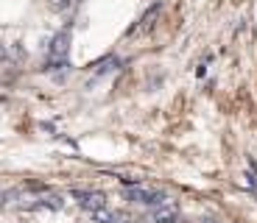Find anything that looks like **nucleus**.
Masks as SVG:
<instances>
[{"label": "nucleus", "instance_id": "f257e3e1", "mask_svg": "<svg viewBox=\"0 0 257 223\" xmlns=\"http://www.w3.org/2000/svg\"><path fill=\"white\" fill-rule=\"evenodd\" d=\"M73 198L78 201V206L87 212H95L101 209V206H106V198H103V192H92V190H73L70 192Z\"/></svg>", "mask_w": 257, "mask_h": 223}, {"label": "nucleus", "instance_id": "f03ea898", "mask_svg": "<svg viewBox=\"0 0 257 223\" xmlns=\"http://www.w3.org/2000/svg\"><path fill=\"white\" fill-rule=\"evenodd\" d=\"M67 51H70V34H67V31H59L56 37L51 39L48 59H67Z\"/></svg>", "mask_w": 257, "mask_h": 223}, {"label": "nucleus", "instance_id": "7ed1b4c3", "mask_svg": "<svg viewBox=\"0 0 257 223\" xmlns=\"http://www.w3.org/2000/svg\"><path fill=\"white\" fill-rule=\"evenodd\" d=\"M151 217H154V223H174L176 220V206L171 204V201H168V204H160Z\"/></svg>", "mask_w": 257, "mask_h": 223}, {"label": "nucleus", "instance_id": "20e7f679", "mask_svg": "<svg viewBox=\"0 0 257 223\" xmlns=\"http://www.w3.org/2000/svg\"><path fill=\"white\" fill-rule=\"evenodd\" d=\"M90 215H92V220H95V223H117V212L106 209V206H101V209L90 212Z\"/></svg>", "mask_w": 257, "mask_h": 223}, {"label": "nucleus", "instance_id": "39448f33", "mask_svg": "<svg viewBox=\"0 0 257 223\" xmlns=\"http://www.w3.org/2000/svg\"><path fill=\"white\" fill-rule=\"evenodd\" d=\"M37 206H42V209H62V198H56V195H45V198H39V204Z\"/></svg>", "mask_w": 257, "mask_h": 223}, {"label": "nucleus", "instance_id": "423d86ee", "mask_svg": "<svg viewBox=\"0 0 257 223\" xmlns=\"http://www.w3.org/2000/svg\"><path fill=\"white\" fill-rule=\"evenodd\" d=\"M157 14H160V6H151V9H148V12L143 14V20H140L143 28H151V26H154V17H157Z\"/></svg>", "mask_w": 257, "mask_h": 223}, {"label": "nucleus", "instance_id": "0eeeda50", "mask_svg": "<svg viewBox=\"0 0 257 223\" xmlns=\"http://www.w3.org/2000/svg\"><path fill=\"white\" fill-rule=\"evenodd\" d=\"M9 59H12V53H9V45L0 42V62H9Z\"/></svg>", "mask_w": 257, "mask_h": 223}, {"label": "nucleus", "instance_id": "6e6552de", "mask_svg": "<svg viewBox=\"0 0 257 223\" xmlns=\"http://www.w3.org/2000/svg\"><path fill=\"white\" fill-rule=\"evenodd\" d=\"M199 223H218V220H212V217H204V220H199Z\"/></svg>", "mask_w": 257, "mask_h": 223}, {"label": "nucleus", "instance_id": "1a4fd4ad", "mask_svg": "<svg viewBox=\"0 0 257 223\" xmlns=\"http://www.w3.org/2000/svg\"><path fill=\"white\" fill-rule=\"evenodd\" d=\"M126 223H132V220H126Z\"/></svg>", "mask_w": 257, "mask_h": 223}]
</instances>
